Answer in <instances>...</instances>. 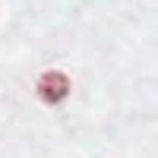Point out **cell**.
Instances as JSON below:
<instances>
[{"mask_svg":"<svg viewBox=\"0 0 158 158\" xmlns=\"http://www.w3.org/2000/svg\"><path fill=\"white\" fill-rule=\"evenodd\" d=\"M67 95H70V76L67 73H60V70L41 73V79H38V98L44 104H60Z\"/></svg>","mask_w":158,"mask_h":158,"instance_id":"obj_1","label":"cell"}]
</instances>
